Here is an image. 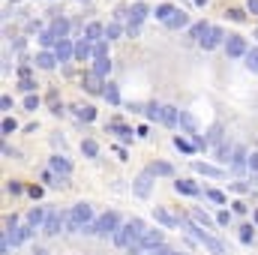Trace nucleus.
Returning <instances> with one entry per match:
<instances>
[{"instance_id":"f257e3e1","label":"nucleus","mask_w":258,"mask_h":255,"mask_svg":"<svg viewBox=\"0 0 258 255\" xmlns=\"http://www.w3.org/2000/svg\"><path fill=\"white\" fill-rule=\"evenodd\" d=\"M180 225H186V228L192 231V237H195L210 255H225V243L216 240L213 234H207V228H201V225H195V222H186V219H180Z\"/></svg>"},{"instance_id":"7ed1b4c3","label":"nucleus","mask_w":258,"mask_h":255,"mask_svg":"<svg viewBox=\"0 0 258 255\" xmlns=\"http://www.w3.org/2000/svg\"><path fill=\"white\" fill-rule=\"evenodd\" d=\"M153 177H156V174H153L150 168H147V171H141V174L135 177V183H132V192H135L138 198H147V195H150V189H153Z\"/></svg>"},{"instance_id":"c9c22d12","label":"nucleus","mask_w":258,"mask_h":255,"mask_svg":"<svg viewBox=\"0 0 258 255\" xmlns=\"http://www.w3.org/2000/svg\"><path fill=\"white\" fill-rule=\"evenodd\" d=\"M93 57H108V45H105V39L93 45Z\"/></svg>"},{"instance_id":"de8ad7c7","label":"nucleus","mask_w":258,"mask_h":255,"mask_svg":"<svg viewBox=\"0 0 258 255\" xmlns=\"http://www.w3.org/2000/svg\"><path fill=\"white\" fill-rule=\"evenodd\" d=\"M249 171L258 174V153H249Z\"/></svg>"},{"instance_id":"a18cd8bd","label":"nucleus","mask_w":258,"mask_h":255,"mask_svg":"<svg viewBox=\"0 0 258 255\" xmlns=\"http://www.w3.org/2000/svg\"><path fill=\"white\" fill-rule=\"evenodd\" d=\"M228 18H231V21H243V18H246V15H243V12H240V9H228Z\"/></svg>"},{"instance_id":"b1692460","label":"nucleus","mask_w":258,"mask_h":255,"mask_svg":"<svg viewBox=\"0 0 258 255\" xmlns=\"http://www.w3.org/2000/svg\"><path fill=\"white\" fill-rule=\"evenodd\" d=\"M174 189H177V192H183V195H198V192H201L192 180H177V183H174Z\"/></svg>"},{"instance_id":"2eb2a0df","label":"nucleus","mask_w":258,"mask_h":255,"mask_svg":"<svg viewBox=\"0 0 258 255\" xmlns=\"http://www.w3.org/2000/svg\"><path fill=\"white\" fill-rule=\"evenodd\" d=\"M144 18H147V3H144V0H135V3L129 6V21H138V24H141Z\"/></svg>"},{"instance_id":"a211bd4d","label":"nucleus","mask_w":258,"mask_h":255,"mask_svg":"<svg viewBox=\"0 0 258 255\" xmlns=\"http://www.w3.org/2000/svg\"><path fill=\"white\" fill-rule=\"evenodd\" d=\"M192 168H195L198 174H204V177H216V180H219V177H225V171H222V168H216V165H204V162H195Z\"/></svg>"},{"instance_id":"603ef678","label":"nucleus","mask_w":258,"mask_h":255,"mask_svg":"<svg viewBox=\"0 0 258 255\" xmlns=\"http://www.w3.org/2000/svg\"><path fill=\"white\" fill-rule=\"evenodd\" d=\"M195 3H198V6H204V3H207V0H195Z\"/></svg>"},{"instance_id":"ea45409f","label":"nucleus","mask_w":258,"mask_h":255,"mask_svg":"<svg viewBox=\"0 0 258 255\" xmlns=\"http://www.w3.org/2000/svg\"><path fill=\"white\" fill-rule=\"evenodd\" d=\"M174 147H177V150H183V153H189V150H192V144H189V141H183V138H174Z\"/></svg>"},{"instance_id":"2f4dec72","label":"nucleus","mask_w":258,"mask_h":255,"mask_svg":"<svg viewBox=\"0 0 258 255\" xmlns=\"http://www.w3.org/2000/svg\"><path fill=\"white\" fill-rule=\"evenodd\" d=\"M75 111H78V117H81V120H87V123L96 117V108H90V105H81V108H75Z\"/></svg>"},{"instance_id":"473e14b6","label":"nucleus","mask_w":258,"mask_h":255,"mask_svg":"<svg viewBox=\"0 0 258 255\" xmlns=\"http://www.w3.org/2000/svg\"><path fill=\"white\" fill-rule=\"evenodd\" d=\"M150 171H153V174L168 177V174H171V165H168V162H153V165H150Z\"/></svg>"},{"instance_id":"6ab92c4d","label":"nucleus","mask_w":258,"mask_h":255,"mask_svg":"<svg viewBox=\"0 0 258 255\" xmlns=\"http://www.w3.org/2000/svg\"><path fill=\"white\" fill-rule=\"evenodd\" d=\"M186 24H189V15H186L183 9H177V12L168 18V24H165V27H171V30H180V27H186Z\"/></svg>"},{"instance_id":"09e8293b","label":"nucleus","mask_w":258,"mask_h":255,"mask_svg":"<svg viewBox=\"0 0 258 255\" xmlns=\"http://www.w3.org/2000/svg\"><path fill=\"white\" fill-rule=\"evenodd\" d=\"M6 189H9V192H12V195H18V192H21V186H18V183H15V180H9V186H6Z\"/></svg>"},{"instance_id":"79ce46f5","label":"nucleus","mask_w":258,"mask_h":255,"mask_svg":"<svg viewBox=\"0 0 258 255\" xmlns=\"http://www.w3.org/2000/svg\"><path fill=\"white\" fill-rule=\"evenodd\" d=\"M36 105H39L36 96H27V99H24V108H27V111H36Z\"/></svg>"},{"instance_id":"72a5a7b5","label":"nucleus","mask_w":258,"mask_h":255,"mask_svg":"<svg viewBox=\"0 0 258 255\" xmlns=\"http://www.w3.org/2000/svg\"><path fill=\"white\" fill-rule=\"evenodd\" d=\"M39 42H42L45 48H54V45H57V39L51 36V30H42V36H39Z\"/></svg>"},{"instance_id":"f8f14e48","label":"nucleus","mask_w":258,"mask_h":255,"mask_svg":"<svg viewBox=\"0 0 258 255\" xmlns=\"http://www.w3.org/2000/svg\"><path fill=\"white\" fill-rule=\"evenodd\" d=\"M51 171L54 174H60V177H69V171H72V165H69V159L66 156H51Z\"/></svg>"},{"instance_id":"0eeeda50","label":"nucleus","mask_w":258,"mask_h":255,"mask_svg":"<svg viewBox=\"0 0 258 255\" xmlns=\"http://www.w3.org/2000/svg\"><path fill=\"white\" fill-rule=\"evenodd\" d=\"M162 240H165V237H162V231H147V234L141 237V243H138V249H135V252H147V249L153 252V249H159V246H162Z\"/></svg>"},{"instance_id":"a878e982","label":"nucleus","mask_w":258,"mask_h":255,"mask_svg":"<svg viewBox=\"0 0 258 255\" xmlns=\"http://www.w3.org/2000/svg\"><path fill=\"white\" fill-rule=\"evenodd\" d=\"M93 72L105 78V75L111 72V60H108V57H96V63H93Z\"/></svg>"},{"instance_id":"1a4fd4ad","label":"nucleus","mask_w":258,"mask_h":255,"mask_svg":"<svg viewBox=\"0 0 258 255\" xmlns=\"http://www.w3.org/2000/svg\"><path fill=\"white\" fill-rule=\"evenodd\" d=\"M54 57H57V63H66V60H72V57H75V48H72V42H69V39H60V42L54 45Z\"/></svg>"},{"instance_id":"aec40b11","label":"nucleus","mask_w":258,"mask_h":255,"mask_svg":"<svg viewBox=\"0 0 258 255\" xmlns=\"http://www.w3.org/2000/svg\"><path fill=\"white\" fill-rule=\"evenodd\" d=\"M180 126H183L189 135H198V123H195V117H192L189 111H180Z\"/></svg>"},{"instance_id":"cd10ccee","label":"nucleus","mask_w":258,"mask_h":255,"mask_svg":"<svg viewBox=\"0 0 258 255\" xmlns=\"http://www.w3.org/2000/svg\"><path fill=\"white\" fill-rule=\"evenodd\" d=\"M81 153H84V156H90V159H93V156H99V144H96V141H90V138H87V141H81Z\"/></svg>"},{"instance_id":"7c9ffc66","label":"nucleus","mask_w":258,"mask_h":255,"mask_svg":"<svg viewBox=\"0 0 258 255\" xmlns=\"http://www.w3.org/2000/svg\"><path fill=\"white\" fill-rule=\"evenodd\" d=\"M102 96H105V99H108L111 105H117V102H120V93H117V87H114V84H105V90H102Z\"/></svg>"},{"instance_id":"ddd939ff","label":"nucleus","mask_w":258,"mask_h":255,"mask_svg":"<svg viewBox=\"0 0 258 255\" xmlns=\"http://www.w3.org/2000/svg\"><path fill=\"white\" fill-rule=\"evenodd\" d=\"M153 216H156V222H162L165 228H177V225H180V219H177V216H171L165 207H153Z\"/></svg>"},{"instance_id":"dca6fc26","label":"nucleus","mask_w":258,"mask_h":255,"mask_svg":"<svg viewBox=\"0 0 258 255\" xmlns=\"http://www.w3.org/2000/svg\"><path fill=\"white\" fill-rule=\"evenodd\" d=\"M45 219H48V213H45L42 207H33V210L27 213V225H30V228H42Z\"/></svg>"},{"instance_id":"412c9836","label":"nucleus","mask_w":258,"mask_h":255,"mask_svg":"<svg viewBox=\"0 0 258 255\" xmlns=\"http://www.w3.org/2000/svg\"><path fill=\"white\" fill-rule=\"evenodd\" d=\"M90 54H93V42H90V39H81V42L75 45V57H78V60H87Z\"/></svg>"},{"instance_id":"864d4df0","label":"nucleus","mask_w":258,"mask_h":255,"mask_svg":"<svg viewBox=\"0 0 258 255\" xmlns=\"http://www.w3.org/2000/svg\"><path fill=\"white\" fill-rule=\"evenodd\" d=\"M168 255H177V252H168Z\"/></svg>"},{"instance_id":"20e7f679","label":"nucleus","mask_w":258,"mask_h":255,"mask_svg":"<svg viewBox=\"0 0 258 255\" xmlns=\"http://www.w3.org/2000/svg\"><path fill=\"white\" fill-rule=\"evenodd\" d=\"M63 222H66V213H60V210H48V219H45V225H42V231L45 234H60V228H63Z\"/></svg>"},{"instance_id":"f3484780","label":"nucleus","mask_w":258,"mask_h":255,"mask_svg":"<svg viewBox=\"0 0 258 255\" xmlns=\"http://www.w3.org/2000/svg\"><path fill=\"white\" fill-rule=\"evenodd\" d=\"M162 123L165 126H177L180 123V111L174 105H162Z\"/></svg>"},{"instance_id":"4be33fe9","label":"nucleus","mask_w":258,"mask_h":255,"mask_svg":"<svg viewBox=\"0 0 258 255\" xmlns=\"http://www.w3.org/2000/svg\"><path fill=\"white\" fill-rule=\"evenodd\" d=\"M54 63H57L54 51H42V54H36V66H39V69H51Z\"/></svg>"},{"instance_id":"393cba45","label":"nucleus","mask_w":258,"mask_h":255,"mask_svg":"<svg viewBox=\"0 0 258 255\" xmlns=\"http://www.w3.org/2000/svg\"><path fill=\"white\" fill-rule=\"evenodd\" d=\"M174 12H177V9H174L171 3H159V6H156V18H159V21H165V24H168V18H171Z\"/></svg>"},{"instance_id":"c03bdc74","label":"nucleus","mask_w":258,"mask_h":255,"mask_svg":"<svg viewBox=\"0 0 258 255\" xmlns=\"http://www.w3.org/2000/svg\"><path fill=\"white\" fill-rule=\"evenodd\" d=\"M219 138H222V126H213L210 135H207V141H219Z\"/></svg>"},{"instance_id":"f03ea898","label":"nucleus","mask_w":258,"mask_h":255,"mask_svg":"<svg viewBox=\"0 0 258 255\" xmlns=\"http://www.w3.org/2000/svg\"><path fill=\"white\" fill-rule=\"evenodd\" d=\"M117 228H120V219H117V213H102L96 222H93V234L96 237H108V234H117Z\"/></svg>"},{"instance_id":"6e6552de","label":"nucleus","mask_w":258,"mask_h":255,"mask_svg":"<svg viewBox=\"0 0 258 255\" xmlns=\"http://www.w3.org/2000/svg\"><path fill=\"white\" fill-rule=\"evenodd\" d=\"M231 168H234L237 174H243V171L249 168V153H246V147H243V144H237V147H234V156H231Z\"/></svg>"},{"instance_id":"bb28decb","label":"nucleus","mask_w":258,"mask_h":255,"mask_svg":"<svg viewBox=\"0 0 258 255\" xmlns=\"http://www.w3.org/2000/svg\"><path fill=\"white\" fill-rule=\"evenodd\" d=\"M108 129H111V132H117V135H120V141H132V129H129V126H123V123H108Z\"/></svg>"},{"instance_id":"4468645a","label":"nucleus","mask_w":258,"mask_h":255,"mask_svg":"<svg viewBox=\"0 0 258 255\" xmlns=\"http://www.w3.org/2000/svg\"><path fill=\"white\" fill-rule=\"evenodd\" d=\"M48 30H51V36L60 42V39H66V33H69V21H66V18H54Z\"/></svg>"},{"instance_id":"5701e85b","label":"nucleus","mask_w":258,"mask_h":255,"mask_svg":"<svg viewBox=\"0 0 258 255\" xmlns=\"http://www.w3.org/2000/svg\"><path fill=\"white\" fill-rule=\"evenodd\" d=\"M189 216H192V222H195V225H201V228H207V231L213 228V219H210V216H207L204 210H192Z\"/></svg>"},{"instance_id":"9b49d317","label":"nucleus","mask_w":258,"mask_h":255,"mask_svg":"<svg viewBox=\"0 0 258 255\" xmlns=\"http://www.w3.org/2000/svg\"><path fill=\"white\" fill-rule=\"evenodd\" d=\"M102 36H105V27H102L99 21H90V24L84 27V39H90L93 45H96V42H102Z\"/></svg>"},{"instance_id":"37998d69","label":"nucleus","mask_w":258,"mask_h":255,"mask_svg":"<svg viewBox=\"0 0 258 255\" xmlns=\"http://www.w3.org/2000/svg\"><path fill=\"white\" fill-rule=\"evenodd\" d=\"M9 132H15V120H12V117L3 120V135H9Z\"/></svg>"},{"instance_id":"f704fd0d","label":"nucleus","mask_w":258,"mask_h":255,"mask_svg":"<svg viewBox=\"0 0 258 255\" xmlns=\"http://www.w3.org/2000/svg\"><path fill=\"white\" fill-rule=\"evenodd\" d=\"M147 117L162 123V105H147Z\"/></svg>"},{"instance_id":"423d86ee","label":"nucleus","mask_w":258,"mask_h":255,"mask_svg":"<svg viewBox=\"0 0 258 255\" xmlns=\"http://www.w3.org/2000/svg\"><path fill=\"white\" fill-rule=\"evenodd\" d=\"M246 42H243V36H228L225 39V54L228 57H246Z\"/></svg>"},{"instance_id":"a19ab883","label":"nucleus","mask_w":258,"mask_h":255,"mask_svg":"<svg viewBox=\"0 0 258 255\" xmlns=\"http://www.w3.org/2000/svg\"><path fill=\"white\" fill-rule=\"evenodd\" d=\"M240 240H243V243L252 240V225H243V228H240Z\"/></svg>"},{"instance_id":"49530a36","label":"nucleus","mask_w":258,"mask_h":255,"mask_svg":"<svg viewBox=\"0 0 258 255\" xmlns=\"http://www.w3.org/2000/svg\"><path fill=\"white\" fill-rule=\"evenodd\" d=\"M216 222H219V225H228V222H231V213H228V210H222V213L216 216Z\"/></svg>"},{"instance_id":"e433bc0d","label":"nucleus","mask_w":258,"mask_h":255,"mask_svg":"<svg viewBox=\"0 0 258 255\" xmlns=\"http://www.w3.org/2000/svg\"><path fill=\"white\" fill-rule=\"evenodd\" d=\"M120 36V24H108L105 27V39H117Z\"/></svg>"},{"instance_id":"c85d7f7f","label":"nucleus","mask_w":258,"mask_h":255,"mask_svg":"<svg viewBox=\"0 0 258 255\" xmlns=\"http://www.w3.org/2000/svg\"><path fill=\"white\" fill-rule=\"evenodd\" d=\"M243 60H246V69H249V72H258V48H249Z\"/></svg>"},{"instance_id":"9d476101","label":"nucleus","mask_w":258,"mask_h":255,"mask_svg":"<svg viewBox=\"0 0 258 255\" xmlns=\"http://www.w3.org/2000/svg\"><path fill=\"white\" fill-rule=\"evenodd\" d=\"M81 84H84V90H87V93H102V90H105L102 75H96V72H87V75L81 78Z\"/></svg>"},{"instance_id":"58836bf2","label":"nucleus","mask_w":258,"mask_h":255,"mask_svg":"<svg viewBox=\"0 0 258 255\" xmlns=\"http://www.w3.org/2000/svg\"><path fill=\"white\" fill-rule=\"evenodd\" d=\"M126 33H129V36H138V33H141V24H138V21H129V24H126Z\"/></svg>"},{"instance_id":"c756f323","label":"nucleus","mask_w":258,"mask_h":255,"mask_svg":"<svg viewBox=\"0 0 258 255\" xmlns=\"http://www.w3.org/2000/svg\"><path fill=\"white\" fill-rule=\"evenodd\" d=\"M207 30H210V24H204V21H201V24H192V30H189V36H192V39H198V42H201V39H204V33H207Z\"/></svg>"},{"instance_id":"8fccbe9b","label":"nucleus","mask_w":258,"mask_h":255,"mask_svg":"<svg viewBox=\"0 0 258 255\" xmlns=\"http://www.w3.org/2000/svg\"><path fill=\"white\" fill-rule=\"evenodd\" d=\"M0 105H3V111H9V108H12V99H9V96H3V99H0Z\"/></svg>"},{"instance_id":"4c0bfd02","label":"nucleus","mask_w":258,"mask_h":255,"mask_svg":"<svg viewBox=\"0 0 258 255\" xmlns=\"http://www.w3.org/2000/svg\"><path fill=\"white\" fill-rule=\"evenodd\" d=\"M207 198H210L213 204H225V195H222V192H216V189H207Z\"/></svg>"},{"instance_id":"3c124183","label":"nucleus","mask_w":258,"mask_h":255,"mask_svg":"<svg viewBox=\"0 0 258 255\" xmlns=\"http://www.w3.org/2000/svg\"><path fill=\"white\" fill-rule=\"evenodd\" d=\"M249 12H258V0H249Z\"/></svg>"},{"instance_id":"39448f33","label":"nucleus","mask_w":258,"mask_h":255,"mask_svg":"<svg viewBox=\"0 0 258 255\" xmlns=\"http://www.w3.org/2000/svg\"><path fill=\"white\" fill-rule=\"evenodd\" d=\"M222 39H225V30H222V27H216V24H213V27H210V30H207V33H204V39H201V42H198V45H201V48H204V51H210V48H216V45H222Z\"/></svg>"}]
</instances>
